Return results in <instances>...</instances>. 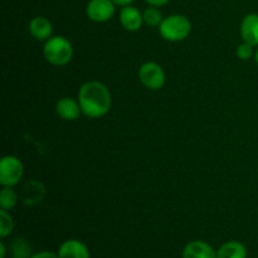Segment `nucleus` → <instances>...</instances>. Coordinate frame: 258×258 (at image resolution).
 I'll use <instances>...</instances> for the list:
<instances>
[{
  "mask_svg": "<svg viewBox=\"0 0 258 258\" xmlns=\"http://www.w3.org/2000/svg\"><path fill=\"white\" fill-rule=\"evenodd\" d=\"M81 110L87 117L100 118L110 111L112 98L108 88L98 81L86 82L78 92Z\"/></svg>",
  "mask_w": 258,
  "mask_h": 258,
  "instance_id": "obj_1",
  "label": "nucleus"
},
{
  "mask_svg": "<svg viewBox=\"0 0 258 258\" xmlns=\"http://www.w3.org/2000/svg\"><path fill=\"white\" fill-rule=\"evenodd\" d=\"M44 57L50 64L53 66H66L71 62L73 55L72 44L64 37H52L45 42Z\"/></svg>",
  "mask_w": 258,
  "mask_h": 258,
  "instance_id": "obj_2",
  "label": "nucleus"
},
{
  "mask_svg": "<svg viewBox=\"0 0 258 258\" xmlns=\"http://www.w3.org/2000/svg\"><path fill=\"white\" fill-rule=\"evenodd\" d=\"M161 37L169 42H179L190 34L191 23L184 15L174 14L164 18L163 23L159 27Z\"/></svg>",
  "mask_w": 258,
  "mask_h": 258,
  "instance_id": "obj_3",
  "label": "nucleus"
},
{
  "mask_svg": "<svg viewBox=\"0 0 258 258\" xmlns=\"http://www.w3.org/2000/svg\"><path fill=\"white\" fill-rule=\"evenodd\" d=\"M24 168L17 156L7 155L0 161V184L3 186H14L22 179Z\"/></svg>",
  "mask_w": 258,
  "mask_h": 258,
  "instance_id": "obj_4",
  "label": "nucleus"
},
{
  "mask_svg": "<svg viewBox=\"0 0 258 258\" xmlns=\"http://www.w3.org/2000/svg\"><path fill=\"white\" fill-rule=\"evenodd\" d=\"M139 80L149 90H160L165 85V72L155 62H148L139 70Z\"/></svg>",
  "mask_w": 258,
  "mask_h": 258,
  "instance_id": "obj_5",
  "label": "nucleus"
},
{
  "mask_svg": "<svg viewBox=\"0 0 258 258\" xmlns=\"http://www.w3.org/2000/svg\"><path fill=\"white\" fill-rule=\"evenodd\" d=\"M115 5L112 0H91L86 8V13L92 22L105 23L115 14Z\"/></svg>",
  "mask_w": 258,
  "mask_h": 258,
  "instance_id": "obj_6",
  "label": "nucleus"
},
{
  "mask_svg": "<svg viewBox=\"0 0 258 258\" xmlns=\"http://www.w3.org/2000/svg\"><path fill=\"white\" fill-rule=\"evenodd\" d=\"M59 258H91L90 251L83 242L78 239H68L60 244L58 249Z\"/></svg>",
  "mask_w": 258,
  "mask_h": 258,
  "instance_id": "obj_7",
  "label": "nucleus"
},
{
  "mask_svg": "<svg viewBox=\"0 0 258 258\" xmlns=\"http://www.w3.org/2000/svg\"><path fill=\"white\" fill-rule=\"evenodd\" d=\"M183 258H217V252L207 242L191 241L184 247Z\"/></svg>",
  "mask_w": 258,
  "mask_h": 258,
  "instance_id": "obj_8",
  "label": "nucleus"
},
{
  "mask_svg": "<svg viewBox=\"0 0 258 258\" xmlns=\"http://www.w3.org/2000/svg\"><path fill=\"white\" fill-rule=\"evenodd\" d=\"M120 22L126 30L136 32V30L140 29L141 25H143L144 18L143 14H141L136 8L131 7V5H126V7H123L122 9H121Z\"/></svg>",
  "mask_w": 258,
  "mask_h": 258,
  "instance_id": "obj_9",
  "label": "nucleus"
},
{
  "mask_svg": "<svg viewBox=\"0 0 258 258\" xmlns=\"http://www.w3.org/2000/svg\"><path fill=\"white\" fill-rule=\"evenodd\" d=\"M58 116L66 121H75L80 117L81 115V106L80 102H76L73 98L63 97L60 98L55 106Z\"/></svg>",
  "mask_w": 258,
  "mask_h": 258,
  "instance_id": "obj_10",
  "label": "nucleus"
},
{
  "mask_svg": "<svg viewBox=\"0 0 258 258\" xmlns=\"http://www.w3.org/2000/svg\"><path fill=\"white\" fill-rule=\"evenodd\" d=\"M241 34L246 43H249L253 47L258 45V14L252 13L243 18L241 24Z\"/></svg>",
  "mask_w": 258,
  "mask_h": 258,
  "instance_id": "obj_11",
  "label": "nucleus"
},
{
  "mask_svg": "<svg viewBox=\"0 0 258 258\" xmlns=\"http://www.w3.org/2000/svg\"><path fill=\"white\" fill-rule=\"evenodd\" d=\"M29 32L37 40H48L52 35V23L44 17H35L29 23Z\"/></svg>",
  "mask_w": 258,
  "mask_h": 258,
  "instance_id": "obj_12",
  "label": "nucleus"
},
{
  "mask_svg": "<svg viewBox=\"0 0 258 258\" xmlns=\"http://www.w3.org/2000/svg\"><path fill=\"white\" fill-rule=\"evenodd\" d=\"M217 258H247V248L238 241H229L217 251Z\"/></svg>",
  "mask_w": 258,
  "mask_h": 258,
  "instance_id": "obj_13",
  "label": "nucleus"
},
{
  "mask_svg": "<svg viewBox=\"0 0 258 258\" xmlns=\"http://www.w3.org/2000/svg\"><path fill=\"white\" fill-rule=\"evenodd\" d=\"M23 194H24V202L27 204H35L38 202H40L44 197V186L42 185L38 181H29L24 185V190H23Z\"/></svg>",
  "mask_w": 258,
  "mask_h": 258,
  "instance_id": "obj_14",
  "label": "nucleus"
},
{
  "mask_svg": "<svg viewBox=\"0 0 258 258\" xmlns=\"http://www.w3.org/2000/svg\"><path fill=\"white\" fill-rule=\"evenodd\" d=\"M9 248L13 258H30L33 256L32 246L25 238L13 239Z\"/></svg>",
  "mask_w": 258,
  "mask_h": 258,
  "instance_id": "obj_15",
  "label": "nucleus"
},
{
  "mask_svg": "<svg viewBox=\"0 0 258 258\" xmlns=\"http://www.w3.org/2000/svg\"><path fill=\"white\" fill-rule=\"evenodd\" d=\"M18 203V194L12 186H4L0 191V207L4 211H12Z\"/></svg>",
  "mask_w": 258,
  "mask_h": 258,
  "instance_id": "obj_16",
  "label": "nucleus"
},
{
  "mask_svg": "<svg viewBox=\"0 0 258 258\" xmlns=\"http://www.w3.org/2000/svg\"><path fill=\"white\" fill-rule=\"evenodd\" d=\"M143 18L144 23L148 27H160V24L164 20L163 14L158 9V7H150L148 9H145V12L143 13Z\"/></svg>",
  "mask_w": 258,
  "mask_h": 258,
  "instance_id": "obj_17",
  "label": "nucleus"
},
{
  "mask_svg": "<svg viewBox=\"0 0 258 258\" xmlns=\"http://www.w3.org/2000/svg\"><path fill=\"white\" fill-rule=\"evenodd\" d=\"M14 229V222L12 217L8 213V211L0 209V237L7 238Z\"/></svg>",
  "mask_w": 258,
  "mask_h": 258,
  "instance_id": "obj_18",
  "label": "nucleus"
},
{
  "mask_svg": "<svg viewBox=\"0 0 258 258\" xmlns=\"http://www.w3.org/2000/svg\"><path fill=\"white\" fill-rule=\"evenodd\" d=\"M252 54H253V45H251L249 43L244 42L243 44H239L237 48V57L241 58V59H249Z\"/></svg>",
  "mask_w": 258,
  "mask_h": 258,
  "instance_id": "obj_19",
  "label": "nucleus"
},
{
  "mask_svg": "<svg viewBox=\"0 0 258 258\" xmlns=\"http://www.w3.org/2000/svg\"><path fill=\"white\" fill-rule=\"evenodd\" d=\"M30 258H59V257H58V253H53V252H49V251H42V252H38V253H34Z\"/></svg>",
  "mask_w": 258,
  "mask_h": 258,
  "instance_id": "obj_20",
  "label": "nucleus"
},
{
  "mask_svg": "<svg viewBox=\"0 0 258 258\" xmlns=\"http://www.w3.org/2000/svg\"><path fill=\"white\" fill-rule=\"evenodd\" d=\"M151 7H161V5H165L166 3H169V0H146Z\"/></svg>",
  "mask_w": 258,
  "mask_h": 258,
  "instance_id": "obj_21",
  "label": "nucleus"
},
{
  "mask_svg": "<svg viewBox=\"0 0 258 258\" xmlns=\"http://www.w3.org/2000/svg\"><path fill=\"white\" fill-rule=\"evenodd\" d=\"M116 5H120V7H126V5H130L134 0H112Z\"/></svg>",
  "mask_w": 258,
  "mask_h": 258,
  "instance_id": "obj_22",
  "label": "nucleus"
},
{
  "mask_svg": "<svg viewBox=\"0 0 258 258\" xmlns=\"http://www.w3.org/2000/svg\"><path fill=\"white\" fill-rule=\"evenodd\" d=\"M7 256V248H5V243H0V258H5Z\"/></svg>",
  "mask_w": 258,
  "mask_h": 258,
  "instance_id": "obj_23",
  "label": "nucleus"
},
{
  "mask_svg": "<svg viewBox=\"0 0 258 258\" xmlns=\"http://www.w3.org/2000/svg\"><path fill=\"white\" fill-rule=\"evenodd\" d=\"M254 59H256V63H257V64H258V49H257L256 54H254Z\"/></svg>",
  "mask_w": 258,
  "mask_h": 258,
  "instance_id": "obj_24",
  "label": "nucleus"
}]
</instances>
